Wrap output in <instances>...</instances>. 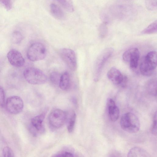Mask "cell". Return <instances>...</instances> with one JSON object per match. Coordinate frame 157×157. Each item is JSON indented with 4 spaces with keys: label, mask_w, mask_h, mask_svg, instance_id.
<instances>
[{
    "label": "cell",
    "mask_w": 157,
    "mask_h": 157,
    "mask_svg": "<svg viewBox=\"0 0 157 157\" xmlns=\"http://www.w3.org/2000/svg\"><path fill=\"white\" fill-rule=\"evenodd\" d=\"M8 59L12 66L17 67L22 66L25 63V59L21 53L18 50L12 49L7 54Z\"/></svg>",
    "instance_id": "obj_11"
},
{
    "label": "cell",
    "mask_w": 157,
    "mask_h": 157,
    "mask_svg": "<svg viewBox=\"0 0 157 157\" xmlns=\"http://www.w3.org/2000/svg\"><path fill=\"white\" fill-rule=\"evenodd\" d=\"M127 156L130 157H150L149 154L144 149L138 147H134L130 150Z\"/></svg>",
    "instance_id": "obj_15"
},
{
    "label": "cell",
    "mask_w": 157,
    "mask_h": 157,
    "mask_svg": "<svg viewBox=\"0 0 157 157\" xmlns=\"http://www.w3.org/2000/svg\"><path fill=\"white\" fill-rule=\"evenodd\" d=\"M0 3L7 10H9L12 9L11 0H0Z\"/></svg>",
    "instance_id": "obj_27"
},
{
    "label": "cell",
    "mask_w": 157,
    "mask_h": 157,
    "mask_svg": "<svg viewBox=\"0 0 157 157\" xmlns=\"http://www.w3.org/2000/svg\"><path fill=\"white\" fill-rule=\"evenodd\" d=\"M60 57L68 67L72 71H75L77 67L76 56L74 51L68 48H63L59 52Z\"/></svg>",
    "instance_id": "obj_8"
},
{
    "label": "cell",
    "mask_w": 157,
    "mask_h": 157,
    "mask_svg": "<svg viewBox=\"0 0 157 157\" xmlns=\"http://www.w3.org/2000/svg\"><path fill=\"white\" fill-rule=\"evenodd\" d=\"M113 51V50L111 48H107L98 58L94 67V80L95 82L98 81L102 69L106 61L111 56Z\"/></svg>",
    "instance_id": "obj_5"
},
{
    "label": "cell",
    "mask_w": 157,
    "mask_h": 157,
    "mask_svg": "<svg viewBox=\"0 0 157 157\" xmlns=\"http://www.w3.org/2000/svg\"><path fill=\"white\" fill-rule=\"evenodd\" d=\"M107 75L109 79L115 85H121L124 76L121 72L114 67L109 69Z\"/></svg>",
    "instance_id": "obj_12"
},
{
    "label": "cell",
    "mask_w": 157,
    "mask_h": 157,
    "mask_svg": "<svg viewBox=\"0 0 157 157\" xmlns=\"http://www.w3.org/2000/svg\"><path fill=\"white\" fill-rule=\"evenodd\" d=\"M99 35L101 38H103L107 35L108 32V29L106 22H104L100 25L99 29Z\"/></svg>",
    "instance_id": "obj_24"
},
{
    "label": "cell",
    "mask_w": 157,
    "mask_h": 157,
    "mask_svg": "<svg viewBox=\"0 0 157 157\" xmlns=\"http://www.w3.org/2000/svg\"><path fill=\"white\" fill-rule=\"evenodd\" d=\"M71 80L70 75L67 72L63 73L61 76L59 83V88L62 90H66L70 87Z\"/></svg>",
    "instance_id": "obj_16"
},
{
    "label": "cell",
    "mask_w": 157,
    "mask_h": 157,
    "mask_svg": "<svg viewBox=\"0 0 157 157\" xmlns=\"http://www.w3.org/2000/svg\"><path fill=\"white\" fill-rule=\"evenodd\" d=\"M157 31V21L156 20L142 30L143 34H150L156 33Z\"/></svg>",
    "instance_id": "obj_20"
},
{
    "label": "cell",
    "mask_w": 157,
    "mask_h": 157,
    "mask_svg": "<svg viewBox=\"0 0 157 157\" xmlns=\"http://www.w3.org/2000/svg\"><path fill=\"white\" fill-rule=\"evenodd\" d=\"M2 155L4 157H13L14 156L13 150L8 146L5 147L3 149Z\"/></svg>",
    "instance_id": "obj_25"
},
{
    "label": "cell",
    "mask_w": 157,
    "mask_h": 157,
    "mask_svg": "<svg viewBox=\"0 0 157 157\" xmlns=\"http://www.w3.org/2000/svg\"><path fill=\"white\" fill-rule=\"evenodd\" d=\"M108 111L110 120L115 122L118 119L119 116V110L115 101L112 99H109L107 102Z\"/></svg>",
    "instance_id": "obj_13"
},
{
    "label": "cell",
    "mask_w": 157,
    "mask_h": 157,
    "mask_svg": "<svg viewBox=\"0 0 157 157\" xmlns=\"http://www.w3.org/2000/svg\"><path fill=\"white\" fill-rule=\"evenodd\" d=\"M157 0H145V4L147 8L151 11L156 10Z\"/></svg>",
    "instance_id": "obj_23"
},
{
    "label": "cell",
    "mask_w": 157,
    "mask_h": 157,
    "mask_svg": "<svg viewBox=\"0 0 157 157\" xmlns=\"http://www.w3.org/2000/svg\"><path fill=\"white\" fill-rule=\"evenodd\" d=\"M67 113L58 109L53 110L48 117V121L52 128L58 129L62 127L66 121Z\"/></svg>",
    "instance_id": "obj_6"
},
{
    "label": "cell",
    "mask_w": 157,
    "mask_h": 157,
    "mask_svg": "<svg viewBox=\"0 0 157 157\" xmlns=\"http://www.w3.org/2000/svg\"><path fill=\"white\" fill-rule=\"evenodd\" d=\"M76 119V115L74 111H71L70 114L67 113L66 121H67V129L69 133L73 131Z\"/></svg>",
    "instance_id": "obj_17"
},
{
    "label": "cell",
    "mask_w": 157,
    "mask_h": 157,
    "mask_svg": "<svg viewBox=\"0 0 157 157\" xmlns=\"http://www.w3.org/2000/svg\"><path fill=\"white\" fill-rule=\"evenodd\" d=\"M140 57V52L137 48H132L125 51L123 54L124 61L129 64L130 67L132 69H136L138 65Z\"/></svg>",
    "instance_id": "obj_10"
},
{
    "label": "cell",
    "mask_w": 157,
    "mask_h": 157,
    "mask_svg": "<svg viewBox=\"0 0 157 157\" xmlns=\"http://www.w3.org/2000/svg\"><path fill=\"white\" fill-rule=\"evenodd\" d=\"M120 125L122 128L130 133H136L139 130L140 123L137 117L134 114L128 112L121 117Z\"/></svg>",
    "instance_id": "obj_2"
},
{
    "label": "cell",
    "mask_w": 157,
    "mask_h": 157,
    "mask_svg": "<svg viewBox=\"0 0 157 157\" xmlns=\"http://www.w3.org/2000/svg\"><path fill=\"white\" fill-rule=\"evenodd\" d=\"M61 75L57 72H53L50 75V80L53 84L59 85Z\"/></svg>",
    "instance_id": "obj_22"
},
{
    "label": "cell",
    "mask_w": 157,
    "mask_h": 157,
    "mask_svg": "<svg viewBox=\"0 0 157 157\" xmlns=\"http://www.w3.org/2000/svg\"><path fill=\"white\" fill-rule=\"evenodd\" d=\"M151 132L152 134L156 135L157 133V113L156 112L155 113L152 127L151 128Z\"/></svg>",
    "instance_id": "obj_28"
},
{
    "label": "cell",
    "mask_w": 157,
    "mask_h": 157,
    "mask_svg": "<svg viewBox=\"0 0 157 157\" xmlns=\"http://www.w3.org/2000/svg\"><path fill=\"white\" fill-rule=\"evenodd\" d=\"M23 36L21 33L19 31H15L11 36V40L13 43L18 44L20 43L23 40Z\"/></svg>",
    "instance_id": "obj_21"
},
{
    "label": "cell",
    "mask_w": 157,
    "mask_h": 157,
    "mask_svg": "<svg viewBox=\"0 0 157 157\" xmlns=\"http://www.w3.org/2000/svg\"><path fill=\"white\" fill-rule=\"evenodd\" d=\"M67 11L72 12L74 10V7L71 0H56Z\"/></svg>",
    "instance_id": "obj_18"
},
{
    "label": "cell",
    "mask_w": 157,
    "mask_h": 157,
    "mask_svg": "<svg viewBox=\"0 0 157 157\" xmlns=\"http://www.w3.org/2000/svg\"><path fill=\"white\" fill-rule=\"evenodd\" d=\"M50 10L52 14L56 19L59 20H64L65 19L64 12L57 5L51 4L50 5Z\"/></svg>",
    "instance_id": "obj_14"
},
{
    "label": "cell",
    "mask_w": 157,
    "mask_h": 157,
    "mask_svg": "<svg viewBox=\"0 0 157 157\" xmlns=\"http://www.w3.org/2000/svg\"><path fill=\"white\" fill-rule=\"evenodd\" d=\"M72 101L73 103H74L75 105H77V102L75 98H72Z\"/></svg>",
    "instance_id": "obj_30"
},
{
    "label": "cell",
    "mask_w": 157,
    "mask_h": 157,
    "mask_svg": "<svg viewBox=\"0 0 157 157\" xmlns=\"http://www.w3.org/2000/svg\"><path fill=\"white\" fill-rule=\"evenodd\" d=\"M5 106L10 113L17 114L20 113L24 107V103L19 97L13 96L9 97L5 102Z\"/></svg>",
    "instance_id": "obj_7"
},
{
    "label": "cell",
    "mask_w": 157,
    "mask_h": 157,
    "mask_svg": "<svg viewBox=\"0 0 157 157\" xmlns=\"http://www.w3.org/2000/svg\"><path fill=\"white\" fill-rule=\"evenodd\" d=\"M74 155L71 152L68 151L61 152L56 155L54 156L55 157H73Z\"/></svg>",
    "instance_id": "obj_29"
},
{
    "label": "cell",
    "mask_w": 157,
    "mask_h": 157,
    "mask_svg": "<svg viewBox=\"0 0 157 157\" xmlns=\"http://www.w3.org/2000/svg\"><path fill=\"white\" fill-rule=\"evenodd\" d=\"M147 88L148 92L151 95L156 96V94L157 81L152 79L149 80L147 84Z\"/></svg>",
    "instance_id": "obj_19"
},
{
    "label": "cell",
    "mask_w": 157,
    "mask_h": 157,
    "mask_svg": "<svg viewBox=\"0 0 157 157\" xmlns=\"http://www.w3.org/2000/svg\"><path fill=\"white\" fill-rule=\"evenodd\" d=\"M157 63L156 52L152 51L148 52L142 60L140 67L141 74L144 76L152 75L156 68Z\"/></svg>",
    "instance_id": "obj_1"
},
{
    "label": "cell",
    "mask_w": 157,
    "mask_h": 157,
    "mask_svg": "<svg viewBox=\"0 0 157 157\" xmlns=\"http://www.w3.org/2000/svg\"><path fill=\"white\" fill-rule=\"evenodd\" d=\"M23 75L28 83L33 85L43 84L47 80L46 76L42 71L34 67H29L25 69Z\"/></svg>",
    "instance_id": "obj_3"
},
{
    "label": "cell",
    "mask_w": 157,
    "mask_h": 157,
    "mask_svg": "<svg viewBox=\"0 0 157 157\" xmlns=\"http://www.w3.org/2000/svg\"><path fill=\"white\" fill-rule=\"evenodd\" d=\"M45 117V113H43L32 119L29 130L33 136H36L44 132V128L43 122Z\"/></svg>",
    "instance_id": "obj_9"
},
{
    "label": "cell",
    "mask_w": 157,
    "mask_h": 157,
    "mask_svg": "<svg viewBox=\"0 0 157 157\" xmlns=\"http://www.w3.org/2000/svg\"><path fill=\"white\" fill-rule=\"evenodd\" d=\"M5 92L3 88L0 86V106L4 107L5 104Z\"/></svg>",
    "instance_id": "obj_26"
},
{
    "label": "cell",
    "mask_w": 157,
    "mask_h": 157,
    "mask_svg": "<svg viewBox=\"0 0 157 157\" xmlns=\"http://www.w3.org/2000/svg\"><path fill=\"white\" fill-rule=\"evenodd\" d=\"M46 54L45 46L41 43L36 42L32 44L28 48L27 56L29 60L36 61L44 59Z\"/></svg>",
    "instance_id": "obj_4"
}]
</instances>
